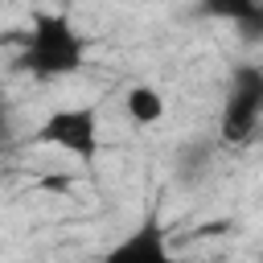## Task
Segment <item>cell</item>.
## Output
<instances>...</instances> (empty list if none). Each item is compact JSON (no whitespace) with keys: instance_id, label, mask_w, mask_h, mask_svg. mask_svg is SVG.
Segmentation results:
<instances>
[{"instance_id":"cell-1","label":"cell","mask_w":263,"mask_h":263,"mask_svg":"<svg viewBox=\"0 0 263 263\" xmlns=\"http://www.w3.org/2000/svg\"><path fill=\"white\" fill-rule=\"evenodd\" d=\"M82 62H86V41L74 29V21L62 12H37L25 33V49L16 66L33 78H66L78 74Z\"/></svg>"},{"instance_id":"cell-2","label":"cell","mask_w":263,"mask_h":263,"mask_svg":"<svg viewBox=\"0 0 263 263\" xmlns=\"http://www.w3.org/2000/svg\"><path fill=\"white\" fill-rule=\"evenodd\" d=\"M37 144L58 148L66 156H78L82 164H90L99 156V107L95 103H74V107H58L41 119V127L33 132Z\"/></svg>"},{"instance_id":"cell-3","label":"cell","mask_w":263,"mask_h":263,"mask_svg":"<svg viewBox=\"0 0 263 263\" xmlns=\"http://www.w3.org/2000/svg\"><path fill=\"white\" fill-rule=\"evenodd\" d=\"M263 119V70L259 66H238L230 74L222 115H218V136L222 144H247Z\"/></svg>"},{"instance_id":"cell-4","label":"cell","mask_w":263,"mask_h":263,"mask_svg":"<svg viewBox=\"0 0 263 263\" xmlns=\"http://www.w3.org/2000/svg\"><path fill=\"white\" fill-rule=\"evenodd\" d=\"M103 263H177L173 247H168V230L160 218H144L127 238H119Z\"/></svg>"},{"instance_id":"cell-5","label":"cell","mask_w":263,"mask_h":263,"mask_svg":"<svg viewBox=\"0 0 263 263\" xmlns=\"http://www.w3.org/2000/svg\"><path fill=\"white\" fill-rule=\"evenodd\" d=\"M123 111H127V119H132V123L152 127V123H160V119H164V95H160L156 86H148V82L127 86V90H123Z\"/></svg>"},{"instance_id":"cell-6","label":"cell","mask_w":263,"mask_h":263,"mask_svg":"<svg viewBox=\"0 0 263 263\" xmlns=\"http://www.w3.org/2000/svg\"><path fill=\"white\" fill-rule=\"evenodd\" d=\"M259 8V0H201V16H214V21H247L251 12Z\"/></svg>"},{"instance_id":"cell-7","label":"cell","mask_w":263,"mask_h":263,"mask_svg":"<svg viewBox=\"0 0 263 263\" xmlns=\"http://www.w3.org/2000/svg\"><path fill=\"white\" fill-rule=\"evenodd\" d=\"M238 37L251 41V45H263V0H259V8L247 21H238Z\"/></svg>"}]
</instances>
